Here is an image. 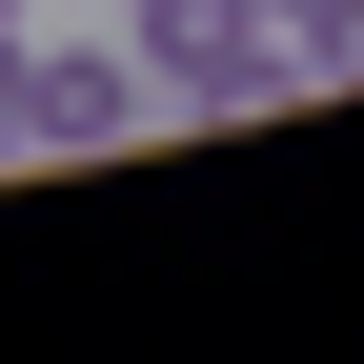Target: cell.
Instances as JSON below:
<instances>
[{"instance_id": "obj_4", "label": "cell", "mask_w": 364, "mask_h": 364, "mask_svg": "<svg viewBox=\"0 0 364 364\" xmlns=\"http://www.w3.org/2000/svg\"><path fill=\"white\" fill-rule=\"evenodd\" d=\"M0 21H41V0H0Z\"/></svg>"}, {"instance_id": "obj_3", "label": "cell", "mask_w": 364, "mask_h": 364, "mask_svg": "<svg viewBox=\"0 0 364 364\" xmlns=\"http://www.w3.org/2000/svg\"><path fill=\"white\" fill-rule=\"evenodd\" d=\"M21 41H41V21H0V162H21Z\"/></svg>"}, {"instance_id": "obj_1", "label": "cell", "mask_w": 364, "mask_h": 364, "mask_svg": "<svg viewBox=\"0 0 364 364\" xmlns=\"http://www.w3.org/2000/svg\"><path fill=\"white\" fill-rule=\"evenodd\" d=\"M142 81H162V122L304 102V81H284V0H142Z\"/></svg>"}, {"instance_id": "obj_5", "label": "cell", "mask_w": 364, "mask_h": 364, "mask_svg": "<svg viewBox=\"0 0 364 364\" xmlns=\"http://www.w3.org/2000/svg\"><path fill=\"white\" fill-rule=\"evenodd\" d=\"M102 21H142V0H102Z\"/></svg>"}, {"instance_id": "obj_2", "label": "cell", "mask_w": 364, "mask_h": 364, "mask_svg": "<svg viewBox=\"0 0 364 364\" xmlns=\"http://www.w3.org/2000/svg\"><path fill=\"white\" fill-rule=\"evenodd\" d=\"M122 122H162V81H142V21L21 41V142H122Z\"/></svg>"}]
</instances>
